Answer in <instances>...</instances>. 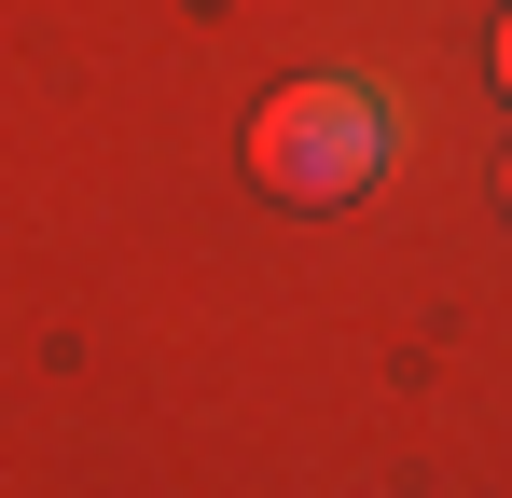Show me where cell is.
Instances as JSON below:
<instances>
[{
  "label": "cell",
  "instance_id": "6da1fadb",
  "mask_svg": "<svg viewBox=\"0 0 512 498\" xmlns=\"http://www.w3.org/2000/svg\"><path fill=\"white\" fill-rule=\"evenodd\" d=\"M250 180L277 208H346V194H374V180H388V97L346 83V70L277 83L250 111Z\"/></svg>",
  "mask_w": 512,
  "mask_h": 498
},
{
  "label": "cell",
  "instance_id": "7a4b0ae2",
  "mask_svg": "<svg viewBox=\"0 0 512 498\" xmlns=\"http://www.w3.org/2000/svg\"><path fill=\"white\" fill-rule=\"evenodd\" d=\"M499 97H512V14H499Z\"/></svg>",
  "mask_w": 512,
  "mask_h": 498
},
{
  "label": "cell",
  "instance_id": "3957f363",
  "mask_svg": "<svg viewBox=\"0 0 512 498\" xmlns=\"http://www.w3.org/2000/svg\"><path fill=\"white\" fill-rule=\"evenodd\" d=\"M499 208H512V166H499Z\"/></svg>",
  "mask_w": 512,
  "mask_h": 498
}]
</instances>
